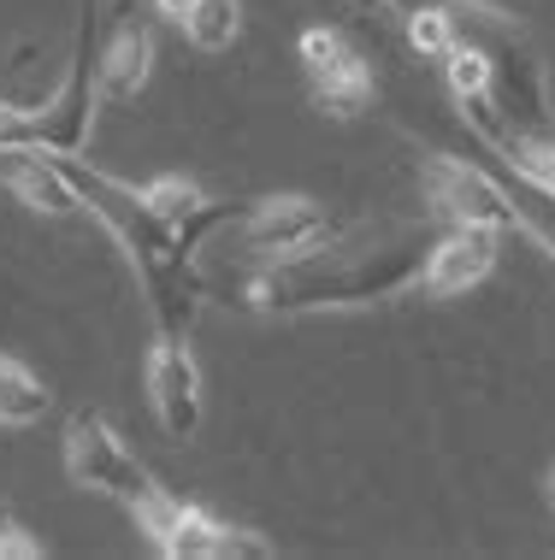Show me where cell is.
<instances>
[{
  "mask_svg": "<svg viewBox=\"0 0 555 560\" xmlns=\"http://www.w3.org/2000/svg\"><path fill=\"white\" fill-rule=\"evenodd\" d=\"M177 30L189 36L195 54H224L236 36H243V0H195L189 19Z\"/></svg>",
  "mask_w": 555,
  "mask_h": 560,
  "instance_id": "obj_15",
  "label": "cell"
},
{
  "mask_svg": "<svg viewBox=\"0 0 555 560\" xmlns=\"http://www.w3.org/2000/svg\"><path fill=\"white\" fill-rule=\"evenodd\" d=\"M0 189L36 219H78L83 213L78 189H71V177H66V160L48 154V148H36V142L0 148Z\"/></svg>",
  "mask_w": 555,
  "mask_h": 560,
  "instance_id": "obj_10",
  "label": "cell"
},
{
  "mask_svg": "<svg viewBox=\"0 0 555 560\" xmlns=\"http://www.w3.org/2000/svg\"><path fill=\"white\" fill-rule=\"evenodd\" d=\"M154 71V24H142L137 12L113 19V30L101 36V101H137Z\"/></svg>",
  "mask_w": 555,
  "mask_h": 560,
  "instance_id": "obj_11",
  "label": "cell"
},
{
  "mask_svg": "<svg viewBox=\"0 0 555 560\" xmlns=\"http://www.w3.org/2000/svg\"><path fill=\"white\" fill-rule=\"evenodd\" d=\"M48 384H42L36 372L24 366V360H12V354H0V431H30V425H42L48 419Z\"/></svg>",
  "mask_w": 555,
  "mask_h": 560,
  "instance_id": "obj_13",
  "label": "cell"
},
{
  "mask_svg": "<svg viewBox=\"0 0 555 560\" xmlns=\"http://www.w3.org/2000/svg\"><path fill=\"white\" fill-rule=\"evenodd\" d=\"M36 142V101H0V148Z\"/></svg>",
  "mask_w": 555,
  "mask_h": 560,
  "instance_id": "obj_16",
  "label": "cell"
},
{
  "mask_svg": "<svg viewBox=\"0 0 555 560\" xmlns=\"http://www.w3.org/2000/svg\"><path fill=\"white\" fill-rule=\"evenodd\" d=\"M419 201H426L431 224H485V231H502V236L514 231V236H527L532 248H544V260L555 266V236L485 172V165L443 154V148H426V160H419Z\"/></svg>",
  "mask_w": 555,
  "mask_h": 560,
  "instance_id": "obj_2",
  "label": "cell"
},
{
  "mask_svg": "<svg viewBox=\"0 0 555 560\" xmlns=\"http://www.w3.org/2000/svg\"><path fill=\"white\" fill-rule=\"evenodd\" d=\"M497 254H502V231H485V224H443V236H431V248H426L419 295L426 301L473 295L478 283L497 271Z\"/></svg>",
  "mask_w": 555,
  "mask_h": 560,
  "instance_id": "obj_9",
  "label": "cell"
},
{
  "mask_svg": "<svg viewBox=\"0 0 555 560\" xmlns=\"http://www.w3.org/2000/svg\"><path fill=\"white\" fill-rule=\"evenodd\" d=\"M148 7H154V12H160V19H166V24H184V19H189V7H195V0H148Z\"/></svg>",
  "mask_w": 555,
  "mask_h": 560,
  "instance_id": "obj_18",
  "label": "cell"
},
{
  "mask_svg": "<svg viewBox=\"0 0 555 560\" xmlns=\"http://www.w3.org/2000/svg\"><path fill=\"white\" fill-rule=\"evenodd\" d=\"M48 549H42V537H30L12 513H0V560H42Z\"/></svg>",
  "mask_w": 555,
  "mask_h": 560,
  "instance_id": "obj_17",
  "label": "cell"
},
{
  "mask_svg": "<svg viewBox=\"0 0 555 560\" xmlns=\"http://www.w3.org/2000/svg\"><path fill=\"white\" fill-rule=\"evenodd\" d=\"M438 66H443V83H449V95H455V107H485V101H497V54H490L485 42H467V30H461V42L438 59Z\"/></svg>",
  "mask_w": 555,
  "mask_h": 560,
  "instance_id": "obj_12",
  "label": "cell"
},
{
  "mask_svg": "<svg viewBox=\"0 0 555 560\" xmlns=\"http://www.w3.org/2000/svg\"><path fill=\"white\" fill-rule=\"evenodd\" d=\"M332 231L337 224L325 213V201H313L302 189H284V195H261V201L236 207L213 231V242L231 248L243 266H273V260H290V254L320 248Z\"/></svg>",
  "mask_w": 555,
  "mask_h": 560,
  "instance_id": "obj_4",
  "label": "cell"
},
{
  "mask_svg": "<svg viewBox=\"0 0 555 560\" xmlns=\"http://www.w3.org/2000/svg\"><path fill=\"white\" fill-rule=\"evenodd\" d=\"M426 248H431V236L419 219L355 224V231H343V236L332 231L308 254H290V260H273V266H248L236 301H243L248 313H266V319L384 307V301L419 290Z\"/></svg>",
  "mask_w": 555,
  "mask_h": 560,
  "instance_id": "obj_1",
  "label": "cell"
},
{
  "mask_svg": "<svg viewBox=\"0 0 555 560\" xmlns=\"http://www.w3.org/2000/svg\"><path fill=\"white\" fill-rule=\"evenodd\" d=\"M59 454H66V478L78 483V490L107 495V502H118L130 513V520L166 495V483H154V472L137 460V448H130L101 413H71Z\"/></svg>",
  "mask_w": 555,
  "mask_h": 560,
  "instance_id": "obj_5",
  "label": "cell"
},
{
  "mask_svg": "<svg viewBox=\"0 0 555 560\" xmlns=\"http://www.w3.org/2000/svg\"><path fill=\"white\" fill-rule=\"evenodd\" d=\"M130 7H137V0H107V19H125Z\"/></svg>",
  "mask_w": 555,
  "mask_h": 560,
  "instance_id": "obj_19",
  "label": "cell"
},
{
  "mask_svg": "<svg viewBox=\"0 0 555 560\" xmlns=\"http://www.w3.org/2000/svg\"><path fill=\"white\" fill-rule=\"evenodd\" d=\"M461 19H467V12L449 7V0H419V7L402 12V36H408V48L419 59H443L461 42V30H467Z\"/></svg>",
  "mask_w": 555,
  "mask_h": 560,
  "instance_id": "obj_14",
  "label": "cell"
},
{
  "mask_svg": "<svg viewBox=\"0 0 555 560\" xmlns=\"http://www.w3.org/2000/svg\"><path fill=\"white\" fill-rule=\"evenodd\" d=\"M296 59H302V71H308L313 107H320L325 118L349 125V118L372 113V101H379L372 59L355 48L343 30H332V24H308L302 36H296Z\"/></svg>",
  "mask_w": 555,
  "mask_h": 560,
  "instance_id": "obj_7",
  "label": "cell"
},
{
  "mask_svg": "<svg viewBox=\"0 0 555 560\" xmlns=\"http://www.w3.org/2000/svg\"><path fill=\"white\" fill-rule=\"evenodd\" d=\"M137 525L166 560H273L278 555L261 532L219 520V513H207L201 502H184L172 490L148 513H137Z\"/></svg>",
  "mask_w": 555,
  "mask_h": 560,
  "instance_id": "obj_6",
  "label": "cell"
},
{
  "mask_svg": "<svg viewBox=\"0 0 555 560\" xmlns=\"http://www.w3.org/2000/svg\"><path fill=\"white\" fill-rule=\"evenodd\" d=\"M142 389H148V407H154L160 431L189 443L201 431V366L189 354V330H154V348L142 360Z\"/></svg>",
  "mask_w": 555,
  "mask_h": 560,
  "instance_id": "obj_8",
  "label": "cell"
},
{
  "mask_svg": "<svg viewBox=\"0 0 555 560\" xmlns=\"http://www.w3.org/2000/svg\"><path fill=\"white\" fill-rule=\"evenodd\" d=\"M101 19H107V0H78L66 71L36 101V148L48 154H83L95 136V113L107 107L101 101Z\"/></svg>",
  "mask_w": 555,
  "mask_h": 560,
  "instance_id": "obj_3",
  "label": "cell"
}]
</instances>
